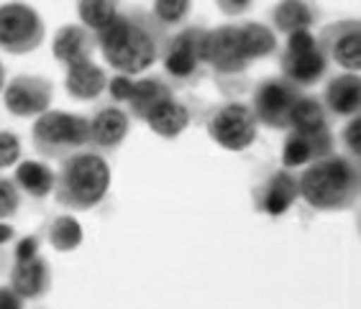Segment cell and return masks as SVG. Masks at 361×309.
Instances as JSON below:
<instances>
[{
	"mask_svg": "<svg viewBox=\"0 0 361 309\" xmlns=\"http://www.w3.org/2000/svg\"><path fill=\"white\" fill-rule=\"evenodd\" d=\"M167 39L169 28L161 26L152 11L141 6L118 11V15L95 34L105 64L128 77L141 75L159 62Z\"/></svg>",
	"mask_w": 361,
	"mask_h": 309,
	"instance_id": "1",
	"label": "cell"
},
{
	"mask_svg": "<svg viewBox=\"0 0 361 309\" xmlns=\"http://www.w3.org/2000/svg\"><path fill=\"white\" fill-rule=\"evenodd\" d=\"M300 199L318 213H343L359 202L361 172L354 158L331 153L318 158L298 177Z\"/></svg>",
	"mask_w": 361,
	"mask_h": 309,
	"instance_id": "2",
	"label": "cell"
},
{
	"mask_svg": "<svg viewBox=\"0 0 361 309\" xmlns=\"http://www.w3.org/2000/svg\"><path fill=\"white\" fill-rule=\"evenodd\" d=\"M108 189H111V166L103 153L80 149L72 156L62 158L54 182L56 205L67 207L70 213H87L108 197Z\"/></svg>",
	"mask_w": 361,
	"mask_h": 309,
	"instance_id": "3",
	"label": "cell"
},
{
	"mask_svg": "<svg viewBox=\"0 0 361 309\" xmlns=\"http://www.w3.org/2000/svg\"><path fill=\"white\" fill-rule=\"evenodd\" d=\"M31 144L36 153L47 158H67L90 144L87 118L77 113L47 111L36 118L31 128Z\"/></svg>",
	"mask_w": 361,
	"mask_h": 309,
	"instance_id": "4",
	"label": "cell"
},
{
	"mask_svg": "<svg viewBox=\"0 0 361 309\" xmlns=\"http://www.w3.org/2000/svg\"><path fill=\"white\" fill-rule=\"evenodd\" d=\"M47 39V26L34 6L11 0L0 6V51L13 56L31 54Z\"/></svg>",
	"mask_w": 361,
	"mask_h": 309,
	"instance_id": "5",
	"label": "cell"
},
{
	"mask_svg": "<svg viewBox=\"0 0 361 309\" xmlns=\"http://www.w3.org/2000/svg\"><path fill=\"white\" fill-rule=\"evenodd\" d=\"M279 69H282V77L287 82H292L300 89L313 87L328 75V59L318 49V42L310 34V28L287 36V46L282 59H279Z\"/></svg>",
	"mask_w": 361,
	"mask_h": 309,
	"instance_id": "6",
	"label": "cell"
},
{
	"mask_svg": "<svg viewBox=\"0 0 361 309\" xmlns=\"http://www.w3.org/2000/svg\"><path fill=\"white\" fill-rule=\"evenodd\" d=\"M302 89L287 82L285 77H269L262 80L251 95V113L259 125H267L271 131H290L292 105L298 103Z\"/></svg>",
	"mask_w": 361,
	"mask_h": 309,
	"instance_id": "7",
	"label": "cell"
},
{
	"mask_svg": "<svg viewBox=\"0 0 361 309\" xmlns=\"http://www.w3.org/2000/svg\"><path fill=\"white\" fill-rule=\"evenodd\" d=\"M208 136L226 151H246L257 144L259 123L249 105L226 103L210 113Z\"/></svg>",
	"mask_w": 361,
	"mask_h": 309,
	"instance_id": "8",
	"label": "cell"
},
{
	"mask_svg": "<svg viewBox=\"0 0 361 309\" xmlns=\"http://www.w3.org/2000/svg\"><path fill=\"white\" fill-rule=\"evenodd\" d=\"M202 36H205L202 26H185L167 39L164 51H161V62H164V72L172 77L174 82L190 84L200 80L202 67H205V62H202Z\"/></svg>",
	"mask_w": 361,
	"mask_h": 309,
	"instance_id": "9",
	"label": "cell"
},
{
	"mask_svg": "<svg viewBox=\"0 0 361 309\" xmlns=\"http://www.w3.org/2000/svg\"><path fill=\"white\" fill-rule=\"evenodd\" d=\"M202 62L216 75H243L249 69V59L241 46V28L236 23H226L202 36Z\"/></svg>",
	"mask_w": 361,
	"mask_h": 309,
	"instance_id": "10",
	"label": "cell"
},
{
	"mask_svg": "<svg viewBox=\"0 0 361 309\" xmlns=\"http://www.w3.org/2000/svg\"><path fill=\"white\" fill-rule=\"evenodd\" d=\"M3 108L13 118H39L51 108L54 84L39 75H16L3 87Z\"/></svg>",
	"mask_w": 361,
	"mask_h": 309,
	"instance_id": "11",
	"label": "cell"
},
{
	"mask_svg": "<svg viewBox=\"0 0 361 309\" xmlns=\"http://www.w3.org/2000/svg\"><path fill=\"white\" fill-rule=\"evenodd\" d=\"M318 49L328 62H336L346 72H361V21L359 18H341L328 23L318 34Z\"/></svg>",
	"mask_w": 361,
	"mask_h": 309,
	"instance_id": "12",
	"label": "cell"
},
{
	"mask_svg": "<svg viewBox=\"0 0 361 309\" xmlns=\"http://www.w3.org/2000/svg\"><path fill=\"white\" fill-rule=\"evenodd\" d=\"M336 153V138L331 128L320 131H290L282 146V169H298V166L313 164L318 158H326Z\"/></svg>",
	"mask_w": 361,
	"mask_h": 309,
	"instance_id": "13",
	"label": "cell"
},
{
	"mask_svg": "<svg viewBox=\"0 0 361 309\" xmlns=\"http://www.w3.org/2000/svg\"><path fill=\"white\" fill-rule=\"evenodd\" d=\"M90 128V149L97 153H113L126 141L131 131V115L121 111L118 105H103L87 120Z\"/></svg>",
	"mask_w": 361,
	"mask_h": 309,
	"instance_id": "14",
	"label": "cell"
},
{
	"mask_svg": "<svg viewBox=\"0 0 361 309\" xmlns=\"http://www.w3.org/2000/svg\"><path fill=\"white\" fill-rule=\"evenodd\" d=\"M300 199L298 192V177H292L290 169H277L267 177L262 187L254 192V205L259 213L269 215V217H282L290 213L292 205Z\"/></svg>",
	"mask_w": 361,
	"mask_h": 309,
	"instance_id": "15",
	"label": "cell"
},
{
	"mask_svg": "<svg viewBox=\"0 0 361 309\" xmlns=\"http://www.w3.org/2000/svg\"><path fill=\"white\" fill-rule=\"evenodd\" d=\"M95 49H97L95 34H92L90 28H85L82 23H67L51 39V54L64 67H72L77 62L92 59Z\"/></svg>",
	"mask_w": 361,
	"mask_h": 309,
	"instance_id": "16",
	"label": "cell"
},
{
	"mask_svg": "<svg viewBox=\"0 0 361 309\" xmlns=\"http://www.w3.org/2000/svg\"><path fill=\"white\" fill-rule=\"evenodd\" d=\"M8 286L13 289L23 302L26 299H42L51 289V266L42 256H34L28 261H16L13 268H11Z\"/></svg>",
	"mask_w": 361,
	"mask_h": 309,
	"instance_id": "17",
	"label": "cell"
},
{
	"mask_svg": "<svg viewBox=\"0 0 361 309\" xmlns=\"http://www.w3.org/2000/svg\"><path fill=\"white\" fill-rule=\"evenodd\" d=\"M323 108L336 118H354L361 111V80L354 72L334 77L323 92Z\"/></svg>",
	"mask_w": 361,
	"mask_h": 309,
	"instance_id": "18",
	"label": "cell"
},
{
	"mask_svg": "<svg viewBox=\"0 0 361 309\" xmlns=\"http://www.w3.org/2000/svg\"><path fill=\"white\" fill-rule=\"evenodd\" d=\"M108 87V75L103 67H97L92 59L87 62H77L67 67L64 75V89L67 95L75 100H97Z\"/></svg>",
	"mask_w": 361,
	"mask_h": 309,
	"instance_id": "19",
	"label": "cell"
},
{
	"mask_svg": "<svg viewBox=\"0 0 361 309\" xmlns=\"http://www.w3.org/2000/svg\"><path fill=\"white\" fill-rule=\"evenodd\" d=\"M174 97V89L167 80L161 77H141L133 80L131 97H128V115L136 120H146L154 108H159L161 103H167Z\"/></svg>",
	"mask_w": 361,
	"mask_h": 309,
	"instance_id": "20",
	"label": "cell"
},
{
	"mask_svg": "<svg viewBox=\"0 0 361 309\" xmlns=\"http://www.w3.org/2000/svg\"><path fill=\"white\" fill-rule=\"evenodd\" d=\"M320 13L318 8L310 6L307 0H279L277 6L269 11V23L274 34H295V31H305L313 23H318Z\"/></svg>",
	"mask_w": 361,
	"mask_h": 309,
	"instance_id": "21",
	"label": "cell"
},
{
	"mask_svg": "<svg viewBox=\"0 0 361 309\" xmlns=\"http://www.w3.org/2000/svg\"><path fill=\"white\" fill-rule=\"evenodd\" d=\"M190 120H192V113H190L188 105L180 103L177 97H172L167 103H161L159 108H154L144 123L149 125L157 136L177 138L190 125Z\"/></svg>",
	"mask_w": 361,
	"mask_h": 309,
	"instance_id": "22",
	"label": "cell"
},
{
	"mask_svg": "<svg viewBox=\"0 0 361 309\" xmlns=\"http://www.w3.org/2000/svg\"><path fill=\"white\" fill-rule=\"evenodd\" d=\"M13 182L18 187V192H26L28 197L42 199L54 192L56 174L44 161H21L16 166Z\"/></svg>",
	"mask_w": 361,
	"mask_h": 309,
	"instance_id": "23",
	"label": "cell"
},
{
	"mask_svg": "<svg viewBox=\"0 0 361 309\" xmlns=\"http://www.w3.org/2000/svg\"><path fill=\"white\" fill-rule=\"evenodd\" d=\"M238 28H241L243 54H246L249 62H257V59H264V56L277 54V49H279L277 34H274L267 23L249 21V23H241Z\"/></svg>",
	"mask_w": 361,
	"mask_h": 309,
	"instance_id": "24",
	"label": "cell"
},
{
	"mask_svg": "<svg viewBox=\"0 0 361 309\" xmlns=\"http://www.w3.org/2000/svg\"><path fill=\"white\" fill-rule=\"evenodd\" d=\"M328 125V118H326V108L320 100L310 95H300L298 103L292 105V113H290V131H320V128H326Z\"/></svg>",
	"mask_w": 361,
	"mask_h": 309,
	"instance_id": "25",
	"label": "cell"
},
{
	"mask_svg": "<svg viewBox=\"0 0 361 309\" xmlns=\"http://www.w3.org/2000/svg\"><path fill=\"white\" fill-rule=\"evenodd\" d=\"M82 225L70 217V215H59L47 225V241L49 246L59 251V253H70L75 248L82 246Z\"/></svg>",
	"mask_w": 361,
	"mask_h": 309,
	"instance_id": "26",
	"label": "cell"
},
{
	"mask_svg": "<svg viewBox=\"0 0 361 309\" xmlns=\"http://www.w3.org/2000/svg\"><path fill=\"white\" fill-rule=\"evenodd\" d=\"M121 0H77V15L85 28L97 34L118 15Z\"/></svg>",
	"mask_w": 361,
	"mask_h": 309,
	"instance_id": "27",
	"label": "cell"
},
{
	"mask_svg": "<svg viewBox=\"0 0 361 309\" xmlns=\"http://www.w3.org/2000/svg\"><path fill=\"white\" fill-rule=\"evenodd\" d=\"M190 11H192V0H154L152 3V15L164 28L182 26Z\"/></svg>",
	"mask_w": 361,
	"mask_h": 309,
	"instance_id": "28",
	"label": "cell"
},
{
	"mask_svg": "<svg viewBox=\"0 0 361 309\" xmlns=\"http://www.w3.org/2000/svg\"><path fill=\"white\" fill-rule=\"evenodd\" d=\"M18 207H21V192H18L16 182L0 177V222L13 217L18 213Z\"/></svg>",
	"mask_w": 361,
	"mask_h": 309,
	"instance_id": "29",
	"label": "cell"
},
{
	"mask_svg": "<svg viewBox=\"0 0 361 309\" xmlns=\"http://www.w3.org/2000/svg\"><path fill=\"white\" fill-rule=\"evenodd\" d=\"M21 138L13 131H0V169H8L21 161Z\"/></svg>",
	"mask_w": 361,
	"mask_h": 309,
	"instance_id": "30",
	"label": "cell"
},
{
	"mask_svg": "<svg viewBox=\"0 0 361 309\" xmlns=\"http://www.w3.org/2000/svg\"><path fill=\"white\" fill-rule=\"evenodd\" d=\"M341 141H343V146H346V153L348 158H359L361 156V118L354 115L351 120L346 123V128H343V133H341Z\"/></svg>",
	"mask_w": 361,
	"mask_h": 309,
	"instance_id": "31",
	"label": "cell"
},
{
	"mask_svg": "<svg viewBox=\"0 0 361 309\" xmlns=\"http://www.w3.org/2000/svg\"><path fill=\"white\" fill-rule=\"evenodd\" d=\"M108 95H111L113 103H128V97H131V89H133V77L128 75H116L108 80Z\"/></svg>",
	"mask_w": 361,
	"mask_h": 309,
	"instance_id": "32",
	"label": "cell"
},
{
	"mask_svg": "<svg viewBox=\"0 0 361 309\" xmlns=\"http://www.w3.org/2000/svg\"><path fill=\"white\" fill-rule=\"evenodd\" d=\"M254 3L257 0H216L218 11H221L223 15H228V18H241V15H246L254 8Z\"/></svg>",
	"mask_w": 361,
	"mask_h": 309,
	"instance_id": "33",
	"label": "cell"
},
{
	"mask_svg": "<svg viewBox=\"0 0 361 309\" xmlns=\"http://www.w3.org/2000/svg\"><path fill=\"white\" fill-rule=\"evenodd\" d=\"M39 256V238L36 235H26L21 241L16 243L13 248V258L16 261H28V258H34Z\"/></svg>",
	"mask_w": 361,
	"mask_h": 309,
	"instance_id": "34",
	"label": "cell"
},
{
	"mask_svg": "<svg viewBox=\"0 0 361 309\" xmlns=\"http://www.w3.org/2000/svg\"><path fill=\"white\" fill-rule=\"evenodd\" d=\"M0 309H23V299L11 286H0Z\"/></svg>",
	"mask_w": 361,
	"mask_h": 309,
	"instance_id": "35",
	"label": "cell"
},
{
	"mask_svg": "<svg viewBox=\"0 0 361 309\" xmlns=\"http://www.w3.org/2000/svg\"><path fill=\"white\" fill-rule=\"evenodd\" d=\"M16 238V227L8 225V222H0V246H6Z\"/></svg>",
	"mask_w": 361,
	"mask_h": 309,
	"instance_id": "36",
	"label": "cell"
},
{
	"mask_svg": "<svg viewBox=\"0 0 361 309\" xmlns=\"http://www.w3.org/2000/svg\"><path fill=\"white\" fill-rule=\"evenodd\" d=\"M3 87H6V67L0 62V92H3Z\"/></svg>",
	"mask_w": 361,
	"mask_h": 309,
	"instance_id": "37",
	"label": "cell"
}]
</instances>
